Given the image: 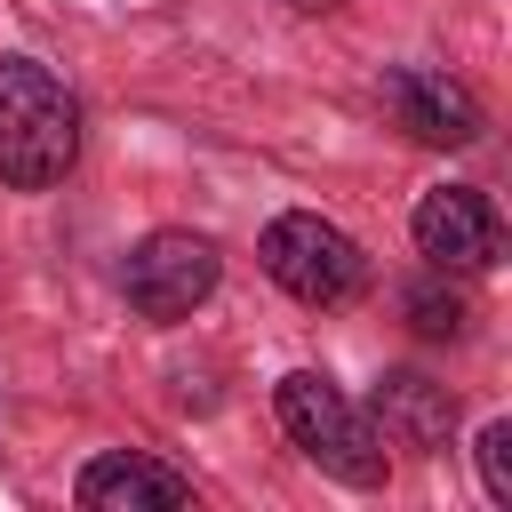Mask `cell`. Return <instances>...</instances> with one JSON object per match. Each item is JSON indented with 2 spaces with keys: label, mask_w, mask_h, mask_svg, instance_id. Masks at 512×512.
<instances>
[{
  "label": "cell",
  "mask_w": 512,
  "mask_h": 512,
  "mask_svg": "<svg viewBox=\"0 0 512 512\" xmlns=\"http://www.w3.org/2000/svg\"><path fill=\"white\" fill-rule=\"evenodd\" d=\"M72 160H80L72 88L32 56H0V184L48 192V184L72 176Z\"/></svg>",
  "instance_id": "cell-1"
},
{
  "label": "cell",
  "mask_w": 512,
  "mask_h": 512,
  "mask_svg": "<svg viewBox=\"0 0 512 512\" xmlns=\"http://www.w3.org/2000/svg\"><path fill=\"white\" fill-rule=\"evenodd\" d=\"M272 408H280V432H288L328 480H344V488H376V480H384V432H376V424H368L320 368L280 376Z\"/></svg>",
  "instance_id": "cell-2"
},
{
  "label": "cell",
  "mask_w": 512,
  "mask_h": 512,
  "mask_svg": "<svg viewBox=\"0 0 512 512\" xmlns=\"http://www.w3.org/2000/svg\"><path fill=\"white\" fill-rule=\"evenodd\" d=\"M256 256H264V272H272L296 304H312V312L352 304V296L368 288V256H360V240H352V232H336V224H328V216H312V208L272 216Z\"/></svg>",
  "instance_id": "cell-3"
},
{
  "label": "cell",
  "mask_w": 512,
  "mask_h": 512,
  "mask_svg": "<svg viewBox=\"0 0 512 512\" xmlns=\"http://www.w3.org/2000/svg\"><path fill=\"white\" fill-rule=\"evenodd\" d=\"M120 288H128V304L144 312V320H192L208 296H216V248L200 240V232H152V240H136L128 248V264H120Z\"/></svg>",
  "instance_id": "cell-4"
},
{
  "label": "cell",
  "mask_w": 512,
  "mask_h": 512,
  "mask_svg": "<svg viewBox=\"0 0 512 512\" xmlns=\"http://www.w3.org/2000/svg\"><path fill=\"white\" fill-rule=\"evenodd\" d=\"M408 232H416V256H432L440 272H488V264L504 256V216H496V200L472 192V184L424 192L416 216H408Z\"/></svg>",
  "instance_id": "cell-5"
},
{
  "label": "cell",
  "mask_w": 512,
  "mask_h": 512,
  "mask_svg": "<svg viewBox=\"0 0 512 512\" xmlns=\"http://www.w3.org/2000/svg\"><path fill=\"white\" fill-rule=\"evenodd\" d=\"M384 112L416 136V144H472L488 128L480 96L464 80H448L440 64H392L384 72Z\"/></svg>",
  "instance_id": "cell-6"
},
{
  "label": "cell",
  "mask_w": 512,
  "mask_h": 512,
  "mask_svg": "<svg viewBox=\"0 0 512 512\" xmlns=\"http://www.w3.org/2000/svg\"><path fill=\"white\" fill-rule=\"evenodd\" d=\"M368 424H376L392 448L440 456V448H448V432H456V392H448V384H432L424 368H392V376L376 384V408H368Z\"/></svg>",
  "instance_id": "cell-7"
},
{
  "label": "cell",
  "mask_w": 512,
  "mask_h": 512,
  "mask_svg": "<svg viewBox=\"0 0 512 512\" xmlns=\"http://www.w3.org/2000/svg\"><path fill=\"white\" fill-rule=\"evenodd\" d=\"M88 512H168V504H192V480L176 472V464H160V456H136V448H112V456H96L88 472H80V488H72Z\"/></svg>",
  "instance_id": "cell-8"
},
{
  "label": "cell",
  "mask_w": 512,
  "mask_h": 512,
  "mask_svg": "<svg viewBox=\"0 0 512 512\" xmlns=\"http://www.w3.org/2000/svg\"><path fill=\"white\" fill-rule=\"evenodd\" d=\"M408 328H416V336H464V296L416 280V288H408Z\"/></svg>",
  "instance_id": "cell-9"
},
{
  "label": "cell",
  "mask_w": 512,
  "mask_h": 512,
  "mask_svg": "<svg viewBox=\"0 0 512 512\" xmlns=\"http://www.w3.org/2000/svg\"><path fill=\"white\" fill-rule=\"evenodd\" d=\"M480 480H488L496 504H512V424H504V416L480 424Z\"/></svg>",
  "instance_id": "cell-10"
},
{
  "label": "cell",
  "mask_w": 512,
  "mask_h": 512,
  "mask_svg": "<svg viewBox=\"0 0 512 512\" xmlns=\"http://www.w3.org/2000/svg\"><path fill=\"white\" fill-rule=\"evenodd\" d=\"M288 8H304V16H320V8H336V0H288Z\"/></svg>",
  "instance_id": "cell-11"
}]
</instances>
